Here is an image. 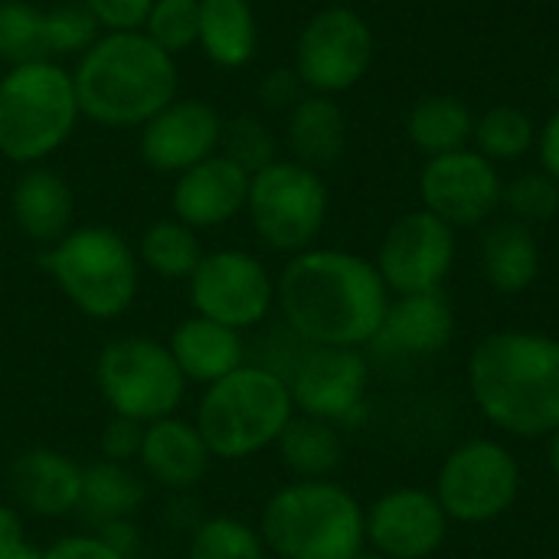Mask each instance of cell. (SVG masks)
Returning a JSON list of instances; mask_svg holds the SVG:
<instances>
[{
    "mask_svg": "<svg viewBox=\"0 0 559 559\" xmlns=\"http://www.w3.org/2000/svg\"><path fill=\"white\" fill-rule=\"evenodd\" d=\"M249 177L252 174H246L239 164H233L229 157H223L216 151L213 157H206L174 177L170 216L197 233L219 229V226L233 223L239 213H246Z\"/></svg>",
    "mask_w": 559,
    "mask_h": 559,
    "instance_id": "ac0fdd59",
    "label": "cell"
},
{
    "mask_svg": "<svg viewBox=\"0 0 559 559\" xmlns=\"http://www.w3.org/2000/svg\"><path fill=\"white\" fill-rule=\"evenodd\" d=\"M501 203L508 206L511 219L534 229L559 213V183L547 170H524L511 183H504Z\"/></svg>",
    "mask_w": 559,
    "mask_h": 559,
    "instance_id": "e575fe53",
    "label": "cell"
},
{
    "mask_svg": "<svg viewBox=\"0 0 559 559\" xmlns=\"http://www.w3.org/2000/svg\"><path fill=\"white\" fill-rule=\"evenodd\" d=\"M367 547L386 559L436 557L449 537V514L426 488H393L367 511Z\"/></svg>",
    "mask_w": 559,
    "mask_h": 559,
    "instance_id": "2e32d148",
    "label": "cell"
},
{
    "mask_svg": "<svg viewBox=\"0 0 559 559\" xmlns=\"http://www.w3.org/2000/svg\"><path fill=\"white\" fill-rule=\"evenodd\" d=\"M82 118L105 128H141L177 98V56L141 29L102 33L72 69Z\"/></svg>",
    "mask_w": 559,
    "mask_h": 559,
    "instance_id": "3957f363",
    "label": "cell"
},
{
    "mask_svg": "<svg viewBox=\"0 0 559 559\" xmlns=\"http://www.w3.org/2000/svg\"><path fill=\"white\" fill-rule=\"evenodd\" d=\"M193 314L219 321L233 331H252L275 311V278L262 259L246 249L203 252L197 272L187 278Z\"/></svg>",
    "mask_w": 559,
    "mask_h": 559,
    "instance_id": "8fae6325",
    "label": "cell"
},
{
    "mask_svg": "<svg viewBox=\"0 0 559 559\" xmlns=\"http://www.w3.org/2000/svg\"><path fill=\"white\" fill-rule=\"evenodd\" d=\"M501 174L478 151H452L429 157L419 174L423 210L449 223L452 229H472L491 219L501 206Z\"/></svg>",
    "mask_w": 559,
    "mask_h": 559,
    "instance_id": "9a60e30c",
    "label": "cell"
},
{
    "mask_svg": "<svg viewBox=\"0 0 559 559\" xmlns=\"http://www.w3.org/2000/svg\"><path fill=\"white\" fill-rule=\"evenodd\" d=\"M219 154L229 157L233 164H239L246 174H255V170H262V167L278 160V144H275L272 128L262 118L236 115V118L223 121Z\"/></svg>",
    "mask_w": 559,
    "mask_h": 559,
    "instance_id": "836d02e7",
    "label": "cell"
},
{
    "mask_svg": "<svg viewBox=\"0 0 559 559\" xmlns=\"http://www.w3.org/2000/svg\"><path fill=\"white\" fill-rule=\"evenodd\" d=\"M301 88H305V85H301L295 66H292V69H272V72H265L262 82H259V98H262L269 108H275V111H292V108L305 98Z\"/></svg>",
    "mask_w": 559,
    "mask_h": 559,
    "instance_id": "60d3db41",
    "label": "cell"
},
{
    "mask_svg": "<svg viewBox=\"0 0 559 559\" xmlns=\"http://www.w3.org/2000/svg\"><path fill=\"white\" fill-rule=\"evenodd\" d=\"M43 265L66 301L92 321L121 318L141 288L138 252L111 226H72L43 252Z\"/></svg>",
    "mask_w": 559,
    "mask_h": 559,
    "instance_id": "52a82bcc",
    "label": "cell"
},
{
    "mask_svg": "<svg viewBox=\"0 0 559 559\" xmlns=\"http://www.w3.org/2000/svg\"><path fill=\"white\" fill-rule=\"evenodd\" d=\"M275 452L282 465L292 472L298 481H318V478H334L337 468L344 465V439L334 423L301 416L295 413L285 432L275 442Z\"/></svg>",
    "mask_w": 559,
    "mask_h": 559,
    "instance_id": "4316f807",
    "label": "cell"
},
{
    "mask_svg": "<svg viewBox=\"0 0 559 559\" xmlns=\"http://www.w3.org/2000/svg\"><path fill=\"white\" fill-rule=\"evenodd\" d=\"M285 134L292 147V160L321 174V167L337 164L347 147V118L331 95L311 92L288 111Z\"/></svg>",
    "mask_w": 559,
    "mask_h": 559,
    "instance_id": "d4e9b609",
    "label": "cell"
},
{
    "mask_svg": "<svg viewBox=\"0 0 559 559\" xmlns=\"http://www.w3.org/2000/svg\"><path fill=\"white\" fill-rule=\"evenodd\" d=\"M147 481L138 472V465H121V462H105L98 459L95 465H85L82 472V508L95 524L105 521H121L134 518L138 508L144 504Z\"/></svg>",
    "mask_w": 559,
    "mask_h": 559,
    "instance_id": "83f0119b",
    "label": "cell"
},
{
    "mask_svg": "<svg viewBox=\"0 0 559 559\" xmlns=\"http://www.w3.org/2000/svg\"><path fill=\"white\" fill-rule=\"evenodd\" d=\"M475 409L511 439H550L559 429V337L504 328L468 354Z\"/></svg>",
    "mask_w": 559,
    "mask_h": 559,
    "instance_id": "7a4b0ae2",
    "label": "cell"
},
{
    "mask_svg": "<svg viewBox=\"0 0 559 559\" xmlns=\"http://www.w3.org/2000/svg\"><path fill=\"white\" fill-rule=\"evenodd\" d=\"M475 151L485 154L491 164L498 160H518L524 157L534 141H537V131H534V121L521 111V108H511V105H498L491 111H485L478 121H475Z\"/></svg>",
    "mask_w": 559,
    "mask_h": 559,
    "instance_id": "d6a6232c",
    "label": "cell"
},
{
    "mask_svg": "<svg viewBox=\"0 0 559 559\" xmlns=\"http://www.w3.org/2000/svg\"><path fill=\"white\" fill-rule=\"evenodd\" d=\"M141 439H144V426L111 416L102 426L98 436V452L105 462H121V465H138V452H141Z\"/></svg>",
    "mask_w": 559,
    "mask_h": 559,
    "instance_id": "f35d334b",
    "label": "cell"
},
{
    "mask_svg": "<svg viewBox=\"0 0 559 559\" xmlns=\"http://www.w3.org/2000/svg\"><path fill=\"white\" fill-rule=\"evenodd\" d=\"M373 265L390 295L442 292L455 265V229L429 210H413L386 229Z\"/></svg>",
    "mask_w": 559,
    "mask_h": 559,
    "instance_id": "5bb4252c",
    "label": "cell"
},
{
    "mask_svg": "<svg viewBox=\"0 0 559 559\" xmlns=\"http://www.w3.org/2000/svg\"><path fill=\"white\" fill-rule=\"evenodd\" d=\"M295 416V403L282 373L265 364H242L229 377L203 386L193 423L213 462H249L275 449Z\"/></svg>",
    "mask_w": 559,
    "mask_h": 559,
    "instance_id": "5b68a950",
    "label": "cell"
},
{
    "mask_svg": "<svg viewBox=\"0 0 559 559\" xmlns=\"http://www.w3.org/2000/svg\"><path fill=\"white\" fill-rule=\"evenodd\" d=\"M0 559H43V550L26 540V514L0 504Z\"/></svg>",
    "mask_w": 559,
    "mask_h": 559,
    "instance_id": "ab89813d",
    "label": "cell"
},
{
    "mask_svg": "<svg viewBox=\"0 0 559 559\" xmlns=\"http://www.w3.org/2000/svg\"><path fill=\"white\" fill-rule=\"evenodd\" d=\"M187 559H272L269 547L259 534V527L229 518L213 514L203 518L187 540Z\"/></svg>",
    "mask_w": 559,
    "mask_h": 559,
    "instance_id": "4dcf8cb0",
    "label": "cell"
},
{
    "mask_svg": "<svg viewBox=\"0 0 559 559\" xmlns=\"http://www.w3.org/2000/svg\"><path fill=\"white\" fill-rule=\"evenodd\" d=\"M154 0H82L102 33H134L144 26Z\"/></svg>",
    "mask_w": 559,
    "mask_h": 559,
    "instance_id": "74e56055",
    "label": "cell"
},
{
    "mask_svg": "<svg viewBox=\"0 0 559 559\" xmlns=\"http://www.w3.org/2000/svg\"><path fill=\"white\" fill-rule=\"evenodd\" d=\"M554 88L559 92V69H557V75H554Z\"/></svg>",
    "mask_w": 559,
    "mask_h": 559,
    "instance_id": "7dc6e473",
    "label": "cell"
},
{
    "mask_svg": "<svg viewBox=\"0 0 559 559\" xmlns=\"http://www.w3.org/2000/svg\"><path fill=\"white\" fill-rule=\"evenodd\" d=\"M373 62V33L350 7L318 10L298 33L295 72L305 88L337 95L354 88Z\"/></svg>",
    "mask_w": 559,
    "mask_h": 559,
    "instance_id": "7c38bea8",
    "label": "cell"
},
{
    "mask_svg": "<svg viewBox=\"0 0 559 559\" xmlns=\"http://www.w3.org/2000/svg\"><path fill=\"white\" fill-rule=\"evenodd\" d=\"M328 183L298 160H275L249 177L246 216L265 249L298 255L311 249L328 223Z\"/></svg>",
    "mask_w": 559,
    "mask_h": 559,
    "instance_id": "9c48e42d",
    "label": "cell"
},
{
    "mask_svg": "<svg viewBox=\"0 0 559 559\" xmlns=\"http://www.w3.org/2000/svg\"><path fill=\"white\" fill-rule=\"evenodd\" d=\"M210 465L213 455L193 419L174 413L144 426L141 452H138V472L144 475V481L170 495H187L200 488Z\"/></svg>",
    "mask_w": 559,
    "mask_h": 559,
    "instance_id": "44dd1931",
    "label": "cell"
},
{
    "mask_svg": "<svg viewBox=\"0 0 559 559\" xmlns=\"http://www.w3.org/2000/svg\"><path fill=\"white\" fill-rule=\"evenodd\" d=\"M10 216L16 229L36 246H56L75 226V197L69 180L46 167H23L10 190Z\"/></svg>",
    "mask_w": 559,
    "mask_h": 559,
    "instance_id": "7402d4cb",
    "label": "cell"
},
{
    "mask_svg": "<svg viewBox=\"0 0 559 559\" xmlns=\"http://www.w3.org/2000/svg\"><path fill=\"white\" fill-rule=\"evenodd\" d=\"M134 252H138L141 269H147L151 275H157L164 282H187L197 272L206 249L200 246L197 229H190L170 216V219L151 223L141 233Z\"/></svg>",
    "mask_w": 559,
    "mask_h": 559,
    "instance_id": "f546056e",
    "label": "cell"
},
{
    "mask_svg": "<svg viewBox=\"0 0 559 559\" xmlns=\"http://www.w3.org/2000/svg\"><path fill=\"white\" fill-rule=\"evenodd\" d=\"M295 413L324 423H350L360 416L370 390V364L354 347H311L295 357L285 373Z\"/></svg>",
    "mask_w": 559,
    "mask_h": 559,
    "instance_id": "4fadbf2b",
    "label": "cell"
},
{
    "mask_svg": "<svg viewBox=\"0 0 559 559\" xmlns=\"http://www.w3.org/2000/svg\"><path fill=\"white\" fill-rule=\"evenodd\" d=\"M43 559H128L118 550H111L95 531L92 534H69L59 537L52 547L43 550Z\"/></svg>",
    "mask_w": 559,
    "mask_h": 559,
    "instance_id": "b9f144b4",
    "label": "cell"
},
{
    "mask_svg": "<svg viewBox=\"0 0 559 559\" xmlns=\"http://www.w3.org/2000/svg\"><path fill=\"white\" fill-rule=\"evenodd\" d=\"M540 160H544V170L554 177L559 183V108L554 111V118L544 124V131H540Z\"/></svg>",
    "mask_w": 559,
    "mask_h": 559,
    "instance_id": "ee69618b",
    "label": "cell"
},
{
    "mask_svg": "<svg viewBox=\"0 0 559 559\" xmlns=\"http://www.w3.org/2000/svg\"><path fill=\"white\" fill-rule=\"evenodd\" d=\"M354 559H386V557H380L377 550H370V547H364V550H360V554H357V557H354Z\"/></svg>",
    "mask_w": 559,
    "mask_h": 559,
    "instance_id": "bcb514c9",
    "label": "cell"
},
{
    "mask_svg": "<svg viewBox=\"0 0 559 559\" xmlns=\"http://www.w3.org/2000/svg\"><path fill=\"white\" fill-rule=\"evenodd\" d=\"M167 347H170L183 380L197 383V386H210V383L229 377L233 370H239L242 364H249L242 331H233L203 314L183 318L170 331Z\"/></svg>",
    "mask_w": 559,
    "mask_h": 559,
    "instance_id": "603a6c76",
    "label": "cell"
},
{
    "mask_svg": "<svg viewBox=\"0 0 559 559\" xmlns=\"http://www.w3.org/2000/svg\"><path fill=\"white\" fill-rule=\"evenodd\" d=\"M0 59L7 69L52 59L46 39V10L26 0H0Z\"/></svg>",
    "mask_w": 559,
    "mask_h": 559,
    "instance_id": "1f68e13d",
    "label": "cell"
},
{
    "mask_svg": "<svg viewBox=\"0 0 559 559\" xmlns=\"http://www.w3.org/2000/svg\"><path fill=\"white\" fill-rule=\"evenodd\" d=\"M455 337V311L442 292L396 295L370 347L383 360H429Z\"/></svg>",
    "mask_w": 559,
    "mask_h": 559,
    "instance_id": "d6986e66",
    "label": "cell"
},
{
    "mask_svg": "<svg viewBox=\"0 0 559 559\" xmlns=\"http://www.w3.org/2000/svg\"><path fill=\"white\" fill-rule=\"evenodd\" d=\"M547 462H550V472H554V478H557L559 485V429L550 436V449H547Z\"/></svg>",
    "mask_w": 559,
    "mask_h": 559,
    "instance_id": "f6af8a7d",
    "label": "cell"
},
{
    "mask_svg": "<svg viewBox=\"0 0 559 559\" xmlns=\"http://www.w3.org/2000/svg\"><path fill=\"white\" fill-rule=\"evenodd\" d=\"M557 534H559V524H557Z\"/></svg>",
    "mask_w": 559,
    "mask_h": 559,
    "instance_id": "c3c4849f",
    "label": "cell"
},
{
    "mask_svg": "<svg viewBox=\"0 0 559 559\" xmlns=\"http://www.w3.org/2000/svg\"><path fill=\"white\" fill-rule=\"evenodd\" d=\"M478 255H481V275L501 295H521L540 275V242L531 226L511 216L485 229Z\"/></svg>",
    "mask_w": 559,
    "mask_h": 559,
    "instance_id": "cb8c5ba5",
    "label": "cell"
},
{
    "mask_svg": "<svg viewBox=\"0 0 559 559\" xmlns=\"http://www.w3.org/2000/svg\"><path fill=\"white\" fill-rule=\"evenodd\" d=\"M95 386L111 416L151 426L180 409L190 383L183 380L167 341L124 334L98 350Z\"/></svg>",
    "mask_w": 559,
    "mask_h": 559,
    "instance_id": "ba28073f",
    "label": "cell"
},
{
    "mask_svg": "<svg viewBox=\"0 0 559 559\" xmlns=\"http://www.w3.org/2000/svg\"><path fill=\"white\" fill-rule=\"evenodd\" d=\"M364 511L334 478H295L262 504L259 534L275 559H354L367 547Z\"/></svg>",
    "mask_w": 559,
    "mask_h": 559,
    "instance_id": "277c9868",
    "label": "cell"
},
{
    "mask_svg": "<svg viewBox=\"0 0 559 559\" xmlns=\"http://www.w3.org/2000/svg\"><path fill=\"white\" fill-rule=\"evenodd\" d=\"M82 465L49 445L26 449L13 459L7 481L13 495V508L26 518L59 521L82 508Z\"/></svg>",
    "mask_w": 559,
    "mask_h": 559,
    "instance_id": "ffe728a7",
    "label": "cell"
},
{
    "mask_svg": "<svg viewBox=\"0 0 559 559\" xmlns=\"http://www.w3.org/2000/svg\"><path fill=\"white\" fill-rule=\"evenodd\" d=\"M524 488V472L518 455L498 439H465L455 445L436 475L432 495L452 524H491L504 518Z\"/></svg>",
    "mask_w": 559,
    "mask_h": 559,
    "instance_id": "30bf717a",
    "label": "cell"
},
{
    "mask_svg": "<svg viewBox=\"0 0 559 559\" xmlns=\"http://www.w3.org/2000/svg\"><path fill=\"white\" fill-rule=\"evenodd\" d=\"M472 131H475V118L465 108V102H459L455 95H426L413 105L406 118L409 141L429 157L462 151L472 141Z\"/></svg>",
    "mask_w": 559,
    "mask_h": 559,
    "instance_id": "f1b7e54d",
    "label": "cell"
},
{
    "mask_svg": "<svg viewBox=\"0 0 559 559\" xmlns=\"http://www.w3.org/2000/svg\"><path fill=\"white\" fill-rule=\"evenodd\" d=\"M223 118L203 98H174L138 128L141 160L157 174H183L219 151Z\"/></svg>",
    "mask_w": 559,
    "mask_h": 559,
    "instance_id": "e0dca14e",
    "label": "cell"
},
{
    "mask_svg": "<svg viewBox=\"0 0 559 559\" xmlns=\"http://www.w3.org/2000/svg\"><path fill=\"white\" fill-rule=\"evenodd\" d=\"M102 36L98 23L92 13L82 7V0L59 3L46 10V39H49V56H82L95 39Z\"/></svg>",
    "mask_w": 559,
    "mask_h": 559,
    "instance_id": "8d00e7d4",
    "label": "cell"
},
{
    "mask_svg": "<svg viewBox=\"0 0 559 559\" xmlns=\"http://www.w3.org/2000/svg\"><path fill=\"white\" fill-rule=\"evenodd\" d=\"M79 118L72 72L56 59L10 66L0 79V154L7 160L43 164L72 138Z\"/></svg>",
    "mask_w": 559,
    "mask_h": 559,
    "instance_id": "8992f818",
    "label": "cell"
},
{
    "mask_svg": "<svg viewBox=\"0 0 559 559\" xmlns=\"http://www.w3.org/2000/svg\"><path fill=\"white\" fill-rule=\"evenodd\" d=\"M141 33L154 39L164 52L180 56L183 49L197 46L200 0H154Z\"/></svg>",
    "mask_w": 559,
    "mask_h": 559,
    "instance_id": "d590c367",
    "label": "cell"
},
{
    "mask_svg": "<svg viewBox=\"0 0 559 559\" xmlns=\"http://www.w3.org/2000/svg\"><path fill=\"white\" fill-rule=\"evenodd\" d=\"M197 46L219 69H242L255 59L259 23L249 0H200Z\"/></svg>",
    "mask_w": 559,
    "mask_h": 559,
    "instance_id": "484cf974",
    "label": "cell"
},
{
    "mask_svg": "<svg viewBox=\"0 0 559 559\" xmlns=\"http://www.w3.org/2000/svg\"><path fill=\"white\" fill-rule=\"evenodd\" d=\"M95 534H98L111 550H118L121 557L134 559L138 554H141V531H138L134 518H121V521L95 524Z\"/></svg>",
    "mask_w": 559,
    "mask_h": 559,
    "instance_id": "7bdbcfd3",
    "label": "cell"
},
{
    "mask_svg": "<svg viewBox=\"0 0 559 559\" xmlns=\"http://www.w3.org/2000/svg\"><path fill=\"white\" fill-rule=\"evenodd\" d=\"M390 298L377 265L347 249L311 246L288 255L275 278L282 324L311 347H370Z\"/></svg>",
    "mask_w": 559,
    "mask_h": 559,
    "instance_id": "6da1fadb",
    "label": "cell"
}]
</instances>
